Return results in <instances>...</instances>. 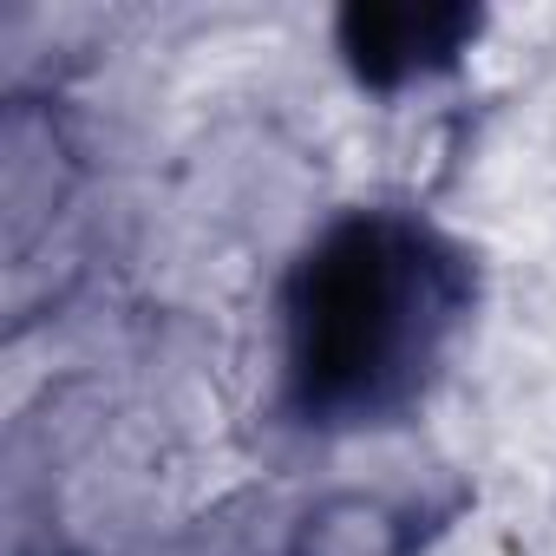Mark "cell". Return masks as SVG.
Returning a JSON list of instances; mask_svg holds the SVG:
<instances>
[{
  "instance_id": "obj_1",
  "label": "cell",
  "mask_w": 556,
  "mask_h": 556,
  "mask_svg": "<svg viewBox=\"0 0 556 556\" xmlns=\"http://www.w3.org/2000/svg\"><path fill=\"white\" fill-rule=\"evenodd\" d=\"M478 308L471 249L419 210H341L282 282V400L308 432H374L426 406Z\"/></svg>"
},
{
  "instance_id": "obj_2",
  "label": "cell",
  "mask_w": 556,
  "mask_h": 556,
  "mask_svg": "<svg viewBox=\"0 0 556 556\" xmlns=\"http://www.w3.org/2000/svg\"><path fill=\"white\" fill-rule=\"evenodd\" d=\"M478 27H484V14L452 8V0H361V8H341L334 47L361 92L406 99V92L458 73Z\"/></svg>"
},
{
  "instance_id": "obj_3",
  "label": "cell",
  "mask_w": 556,
  "mask_h": 556,
  "mask_svg": "<svg viewBox=\"0 0 556 556\" xmlns=\"http://www.w3.org/2000/svg\"><path fill=\"white\" fill-rule=\"evenodd\" d=\"M295 556H413V517L380 491H334L302 510Z\"/></svg>"
}]
</instances>
